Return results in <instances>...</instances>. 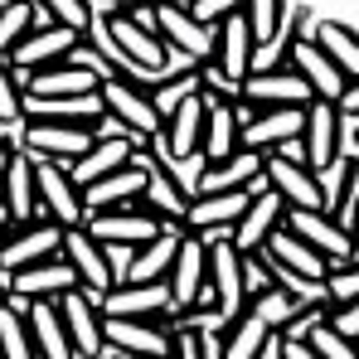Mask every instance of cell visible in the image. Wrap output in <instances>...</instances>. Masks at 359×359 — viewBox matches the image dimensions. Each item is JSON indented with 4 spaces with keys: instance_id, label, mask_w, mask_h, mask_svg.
Here are the masks:
<instances>
[{
    "instance_id": "obj_14",
    "label": "cell",
    "mask_w": 359,
    "mask_h": 359,
    "mask_svg": "<svg viewBox=\"0 0 359 359\" xmlns=\"http://www.w3.org/2000/svg\"><path fill=\"white\" fill-rule=\"evenodd\" d=\"M59 311H63V325L73 335V350L78 359H107V316H102V301L83 287L63 292L59 297Z\"/></svg>"
},
{
    "instance_id": "obj_35",
    "label": "cell",
    "mask_w": 359,
    "mask_h": 359,
    "mask_svg": "<svg viewBox=\"0 0 359 359\" xmlns=\"http://www.w3.org/2000/svg\"><path fill=\"white\" fill-rule=\"evenodd\" d=\"M29 325H34L39 359H78L73 335H68V325H63L59 301H34V306H29Z\"/></svg>"
},
{
    "instance_id": "obj_2",
    "label": "cell",
    "mask_w": 359,
    "mask_h": 359,
    "mask_svg": "<svg viewBox=\"0 0 359 359\" xmlns=\"http://www.w3.org/2000/svg\"><path fill=\"white\" fill-rule=\"evenodd\" d=\"M151 5V20L170 49V59L180 63H209L214 59V44H219V29L209 20L194 15V5H180V0H146Z\"/></svg>"
},
{
    "instance_id": "obj_55",
    "label": "cell",
    "mask_w": 359,
    "mask_h": 359,
    "mask_svg": "<svg viewBox=\"0 0 359 359\" xmlns=\"http://www.w3.org/2000/svg\"><path fill=\"white\" fill-rule=\"evenodd\" d=\"M267 359H282V350H277V355H267Z\"/></svg>"
},
{
    "instance_id": "obj_39",
    "label": "cell",
    "mask_w": 359,
    "mask_h": 359,
    "mask_svg": "<svg viewBox=\"0 0 359 359\" xmlns=\"http://www.w3.org/2000/svg\"><path fill=\"white\" fill-rule=\"evenodd\" d=\"M39 10L49 15V25H63V29H73V34H97V5L93 0H39Z\"/></svg>"
},
{
    "instance_id": "obj_54",
    "label": "cell",
    "mask_w": 359,
    "mask_h": 359,
    "mask_svg": "<svg viewBox=\"0 0 359 359\" xmlns=\"http://www.w3.org/2000/svg\"><path fill=\"white\" fill-rule=\"evenodd\" d=\"M180 5H199V0H180Z\"/></svg>"
},
{
    "instance_id": "obj_38",
    "label": "cell",
    "mask_w": 359,
    "mask_h": 359,
    "mask_svg": "<svg viewBox=\"0 0 359 359\" xmlns=\"http://www.w3.org/2000/svg\"><path fill=\"white\" fill-rule=\"evenodd\" d=\"M243 15H248V25H252V39H257V49H272V44L282 39L287 20H292L287 0H243Z\"/></svg>"
},
{
    "instance_id": "obj_33",
    "label": "cell",
    "mask_w": 359,
    "mask_h": 359,
    "mask_svg": "<svg viewBox=\"0 0 359 359\" xmlns=\"http://www.w3.org/2000/svg\"><path fill=\"white\" fill-rule=\"evenodd\" d=\"M180 248H184V229H165L161 238L136 248L126 282H170V272H175V262H180Z\"/></svg>"
},
{
    "instance_id": "obj_43",
    "label": "cell",
    "mask_w": 359,
    "mask_h": 359,
    "mask_svg": "<svg viewBox=\"0 0 359 359\" xmlns=\"http://www.w3.org/2000/svg\"><path fill=\"white\" fill-rule=\"evenodd\" d=\"M325 297H330V306H350V301H359V257H355V262L330 267V277H325Z\"/></svg>"
},
{
    "instance_id": "obj_40",
    "label": "cell",
    "mask_w": 359,
    "mask_h": 359,
    "mask_svg": "<svg viewBox=\"0 0 359 359\" xmlns=\"http://www.w3.org/2000/svg\"><path fill=\"white\" fill-rule=\"evenodd\" d=\"M325 189H330V214L345 224L350 209H355V199H359V156H340V165L330 170Z\"/></svg>"
},
{
    "instance_id": "obj_48",
    "label": "cell",
    "mask_w": 359,
    "mask_h": 359,
    "mask_svg": "<svg viewBox=\"0 0 359 359\" xmlns=\"http://www.w3.org/2000/svg\"><path fill=\"white\" fill-rule=\"evenodd\" d=\"M345 229H350V238H355V248H359V199H355V209H350V219H345Z\"/></svg>"
},
{
    "instance_id": "obj_28",
    "label": "cell",
    "mask_w": 359,
    "mask_h": 359,
    "mask_svg": "<svg viewBox=\"0 0 359 359\" xmlns=\"http://www.w3.org/2000/svg\"><path fill=\"white\" fill-rule=\"evenodd\" d=\"M146 184H151V165H146V156H136L131 165H121L117 175H107V180H97V184L83 189L88 219H93V214H112V209H131V204L146 194Z\"/></svg>"
},
{
    "instance_id": "obj_23",
    "label": "cell",
    "mask_w": 359,
    "mask_h": 359,
    "mask_svg": "<svg viewBox=\"0 0 359 359\" xmlns=\"http://www.w3.org/2000/svg\"><path fill=\"white\" fill-rule=\"evenodd\" d=\"M141 156V141L136 136H126V131H117L112 121L97 131V141H93V151L83 156V161H73V180L88 189V184H97V180L117 175L121 165H131Z\"/></svg>"
},
{
    "instance_id": "obj_3",
    "label": "cell",
    "mask_w": 359,
    "mask_h": 359,
    "mask_svg": "<svg viewBox=\"0 0 359 359\" xmlns=\"http://www.w3.org/2000/svg\"><path fill=\"white\" fill-rule=\"evenodd\" d=\"M97 97H102V112H107V121H112L117 131L136 136L141 146L161 141V131H165V112L156 107V97L146 93V83H131V78H107Z\"/></svg>"
},
{
    "instance_id": "obj_47",
    "label": "cell",
    "mask_w": 359,
    "mask_h": 359,
    "mask_svg": "<svg viewBox=\"0 0 359 359\" xmlns=\"http://www.w3.org/2000/svg\"><path fill=\"white\" fill-rule=\"evenodd\" d=\"M340 112H345L350 121H359V78L350 83V88H345V97H340Z\"/></svg>"
},
{
    "instance_id": "obj_49",
    "label": "cell",
    "mask_w": 359,
    "mask_h": 359,
    "mask_svg": "<svg viewBox=\"0 0 359 359\" xmlns=\"http://www.w3.org/2000/svg\"><path fill=\"white\" fill-rule=\"evenodd\" d=\"M15 146H20V141H15V136H10V126L0 121V151H15Z\"/></svg>"
},
{
    "instance_id": "obj_34",
    "label": "cell",
    "mask_w": 359,
    "mask_h": 359,
    "mask_svg": "<svg viewBox=\"0 0 359 359\" xmlns=\"http://www.w3.org/2000/svg\"><path fill=\"white\" fill-rule=\"evenodd\" d=\"M29 306L34 301L5 297V306H0V359H39L34 325H29Z\"/></svg>"
},
{
    "instance_id": "obj_18",
    "label": "cell",
    "mask_w": 359,
    "mask_h": 359,
    "mask_svg": "<svg viewBox=\"0 0 359 359\" xmlns=\"http://www.w3.org/2000/svg\"><path fill=\"white\" fill-rule=\"evenodd\" d=\"M257 189H219V194H194L189 214H184V233L194 238H219V233H233L248 214Z\"/></svg>"
},
{
    "instance_id": "obj_4",
    "label": "cell",
    "mask_w": 359,
    "mask_h": 359,
    "mask_svg": "<svg viewBox=\"0 0 359 359\" xmlns=\"http://www.w3.org/2000/svg\"><path fill=\"white\" fill-rule=\"evenodd\" d=\"M141 156H146V165H151V184H146L141 204H146L151 214H161L170 229H184V214H189V204H194V184H184L180 161L161 146V141L141 146Z\"/></svg>"
},
{
    "instance_id": "obj_8",
    "label": "cell",
    "mask_w": 359,
    "mask_h": 359,
    "mask_svg": "<svg viewBox=\"0 0 359 359\" xmlns=\"http://www.w3.org/2000/svg\"><path fill=\"white\" fill-rule=\"evenodd\" d=\"M267 189H277L292 209H325L330 214V189H325V175H316L297 151H272L267 156Z\"/></svg>"
},
{
    "instance_id": "obj_19",
    "label": "cell",
    "mask_w": 359,
    "mask_h": 359,
    "mask_svg": "<svg viewBox=\"0 0 359 359\" xmlns=\"http://www.w3.org/2000/svg\"><path fill=\"white\" fill-rule=\"evenodd\" d=\"M219 189H267V156L238 151V156H224V161H199L194 194H219Z\"/></svg>"
},
{
    "instance_id": "obj_44",
    "label": "cell",
    "mask_w": 359,
    "mask_h": 359,
    "mask_svg": "<svg viewBox=\"0 0 359 359\" xmlns=\"http://www.w3.org/2000/svg\"><path fill=\"white\" fill-rule=\"evenodd\" d=\"M330 325L359 345V301H350V306H330Z\"/></svg>"
},
{
    "instance_id": "obj_36",
    "label": "cell",
    "mask_w": 359,
    "mask_h": 359,
    "mask_svg": "<svg viewBox=\"0 0 359 359\" xmlns=\"http://www.w3.org/2000/svg\"><path fill=\"white\" fill-rule=\"evenodd\" d=\"M311 39H316V44L335 59V68L355 83V78H359V29H355V25H345V20H316Z\"/></svg>"
},
{
    "instance_id": "obj_22",
    "label": "cell",
    "mask_w": 359,
    "mask_h": 359,
    "mask_svg": "<svg viewBox=\"0 0 359 359\" xmlns=\"http://www.w3.org/2000/svg\"><path fill=\"white\" fill-rule=\"evenodd\" d=\"M306 112L311 107H267V112H252L243 126V151H287L306 136Z\"/></svg>"
},
{
    "instance_id": "obj_45",
    "label": "cell",
    "mask_w": 359,
    "mask_h": 359,
    "mask_svg": "<svg viewBox=\"0 0 359 359\" xmlns=\"http://www.w3.org/2000/svg\"><path fill=\"white\" fill-rule=\"evenodd\" d=\"M238 10H243V0H199V5H194V15L209 20V25H219V20L238 15Z\"/></svg>"
},
{
    "instance_id": "obj_25",
    "label": "cell",
    "mask_w": 359,
    "mask_h": 359,
    "mask_svg": "<svg viewBox=\"0 0 359 359\" xmlns=\"http://www.w3.org/2000/svg\"><path fill=\"white\" fill-rule=\"evenodd\" d=\"M204 131H209V97L194 93V97H184L175 112L165 117L161 146H165L175 161H204Z\"/></svg>"
},
{
    "instance_id": "obj_27",
    "label": "cell",
    "mask_w": 359,
    "mask_h": 359,
    "mask_svg": "<svg viewBox=\"0 0 359 359\" xmlns=\"http://www.w3.org/2000/svg\"><path fill=\"white\" fill-rule=\"evenodd\" d=\"M170 297H175V311L209 306V243L194 238V233H184L180 262L170 272Z\"/></svg>"
},
{
    "instance_id": "obj_6",
    "label": "cell",
    "mask_w": 359,
    "mask_h": 359,
    "mask_svg": "<svg viewBox=\"0 0 359 359\" xmlns=\"http://www.w3.org/2000/svg\"><path fill=\"white\" fill-rule=\"evenodd\" d=\"M345 136H350V117L340 112V102H311L306 136H301L292 151H297L316 175H330L340 165V156H345Z\"/></svg>"
},
{
    "instance_id": "obj_16",
    "label": "cell",
    "mask_w": 359,
    "mask_h": 359,
    "mask_svg": "<svg viewBox=\"0 0 359 359\" xmlns=\"http://www.w3.org/2000/svg\"><path fill=\"white\" fill-rule=\"evenodd\" d=\"M287 233H297L301 243H311V248H316L330 267L355 262V257H359L350 229H345L335 214H325V209H292V214H287Z\"/></svg>"
},
{
    "instance_id": "obj_7",
    "label": "cell",
    "mask_w": 359,
    "mask_h": 359,
    "mask_svg": "<svg viewBox=\"0 0 359 359\" xmlns=\"http://www.w3.org/2000/svg\"><path fill=\"white\" fill-rule=\"evenodd\" d=\"M93 141H97L93 126L49 121V117H34V112L20 121V151H29L34 161H63V165H73V161H83L93 151Z\"/></svg>"
},
{
    "instance_id": "obj_21",
    "label": "cell",
    "mask_w": 359,
    "mask_h": 359,
    "mask_svg": "<svg viewBox=\"0 0 359 359\" xmlns=\"http://www.w3.org/2000/svg\"><path fill=\"white\" fill-rule=\"evenodd\" d=\"M102 316H121V320H170L175 316V297L170 282H121L102 297Z\"/></svg>"
},
{
    "instance_id": "obj_31",
    "label": "cell",
    "mask_w": 359,
    "mask_h": 359,
    "mask_svg": "<svg viewBox=\"0 0 359 359\" xmlns=\"http://www.w3.org/2000/svg\"><path fill=\"white\" fill-rule=\"evenodd\" d=\"M78 39H83V34H73V29H63V25H39V29H34V34L10 54V63L29 78V73H39V68H49V63L73 59Z\"/></svg>"
},
{
    "instance_id": "obj_52",
    "label": "cell",
    "mask_w": 359,
    "mask_h": 359,
    "mask_svg": "<svg viewBox=\"0 0 359 359\" xmlns=\"http://www.w3.org/2000/svg\"><path fill=\"white\" fill-rule=\"evenodd\" d=\"M93 5H102V10H117V5H131V0H93Z\"/></svg>"
},
{
    "instance_id": "obj_17",
    "label": "cell",
    "mask_w": 359,
    "mask_h": 359,
    "mask_svg": "<svg viewBox=\"0 0 359 359\" xmlns=\"http://www.w3.org/2000/svg\"><path fill=\"white\" fill-rule=\"evenodd\" d=\"M243 102L252 112H267V107H311V88L301 83L297 68L287 63H267V68H252V78L243 83Z\"/></svg>"
},
{
    "instance_id": "obj_50",
    "label": "cell",
    "mask_w": 359,
    "mask_h": 359,
    "mask_svg": "<svg viewBox=\"0 0 359 359\" xmlns=\"http://www.w3.org/2000/svg\"><path fill=\"white\" fill-rule=\"evenodd\" d=\"M20 151V146H15ZM15 151H0V184H5V170H10V161H15Z\"/></svg>"
},
{
    "instance_id": "obj_12",
    "label": "cell",
    "mask_w": 359,
    "mask_h": 359,
    "mask_svg": "<svg viewBox=\"0 0 359 359\" xmlns=\"http://www.w3.org/2000/svg\"><path fill=\"white\" fill-rule=\"evenodd\" d=\"M63 262L73 267L78 287H83V292H93L97 301L117 287V267H112L107 243H97L88 229H68V233H63Z\"/></svg>"
},
{
    "instance_id": "obj_11",
    "label": "cell",
    "mask_w": 359,
    "mask_h": 359,
    "mask_svg": "<svg viewBox=\"0 0 359 359\" xmlns=\"http://www.w3.org/2000/svg\"><path fill=\"white\" fill-rule=\"evenodd\" d=\"M63 224L54 219H34V224H15L0 233V262L5 272H20V267H34V262H49L63 252Z\"/></svg>"
},
{
    "instance_id": "obj_26",
    "label": "cell",
    "mask_w": 359,
    "mask_h": 359,
    "mask_svg": "<svg viewBox=\"0 0 359 359\" xmlns=\"http://www.w3.org/2000/svg\"><path fill=\"white\" fill-rule=\"evenodd\" d=\"M287 214H292V204L277 189H257L252 204H248V214H243V224L233 229V243H238L243 252H262L267 243L287 229Z\"/></svg>"
},
{
    "instance_id": "obj_24",
    "label": "cell",
    "mask_w": 359,
    "mask_h": 359,
    "mask_svg": "<svg viewBox=\"0 0 359 359\" xmlns=\"http://www.w3.org/2000/svg\"><path fill=\"white\" fill-rule=\"evenodd\" d=\"M219 29V44H214V68L224 73V78H233V83H248L252 78V68H257V39H252V25H248V15H229V20H219L214 25Z\"/></svg>"
},
{
    "instance_id": "obj_51",
    "label": "cell",
    "mask_w": 359,
    "mask_h": 359,
    "mask_svg": "<svg viewBox=\"0 0 359 359\" xmlns=\"http://www.w3.org/2000/svg\"><path fill=\"white\" fill-rule=\"evenodd\" d=\"M5 229H15V219H10V209H5V199H0V233Z\"/></svg>"
},
{
    "instance_id": "obj_53",
    "label": "cell",
    "mask_w": 359,
    "mask_h": 359,
    "mask_svg": "<svg viewBox=\"0 0 359 359\" xmlns=\"http://www.w3.org/2000/svg\"><path fill=\"white\" fill-rule=\"evenodd\" d=\"M350 126H355V156H359V121H350Z\"/></svg>"
},
{
    "instance_id": "obj_42",
    "label": "cell",
    "mask_w": 359,
    "mask_h": 359,
    "mask_svg": "<svg viewBox=\"0 0 359 359\" xmlns=\"http://www.w3.org/2000/svg\"><path fill=\"white\" fill-rule=\"evenodd\" d=\"M306 340L316 345V355H320V359H359V345L350 340V335H340L330 320H320V325H316Z\"/></svg>"
},
{
    "instance_id": "obj_10",
    "label": "cell",
    "mask_w": 359,
    "mask_h": 359,
    "mask_svg": "<svg viewBox=\"0 0 359 359\" xmlns=\"http://www.w3.org/2000/svg\"><path fill=\"white\" fill-rule=\"evenodd\" d=\"M39 214L63 224V229H83L88 224V199H83V184L73 180V165L39 161Z\"/></svg>"
},
{
    "instance_id": "obj_15",
    "label": "cell",
    "mask_w": 359,
    "mask_h": 359,
    "mask_svg": "<svg viewBox=\"0 0 359 359\" xmlns=\"http://www.w3.org/2000/svg\"><path fill=\"white\" fill-rule=\"evenodd\" d=\"M88 233L97 243H107V248H146L151 238H161L170 224L161 219V214H151L141 199L131 204V209H112V214H93L88 224H83Z\"/></svg>"
},
{
    "instance_id": "obj_1",
    "label": "cell",
    "mask_w": 359,
    "mask_h": 359,
    "mask_svg": "<svg viewBox=\"0 0 359 359\" xmlns=\"http://www.w3.org/2000/svg\"><path fill=\"white\" fill-rule=\"evenodd\" d=\"M97 34H102V39L117 49V59L131 63L141 78H161V73H170V49H165V39H161V29H156L151 15H136L131 5L102 10Z\"/></svg>"
},
{
    "instance_id": "obj_13",
    "label": "cell",
    "mask_w": 359,
    "mask_h": 359,
    "mask_svg": "<svg viewBox=\"0 0 359 359\" xmlns=\"http://www.w3.org/2000/svg\"><path fill=\"white\" fill-rule=\"evenodd\" d=\"M267 252V262H272V272H277V282L282 287H325V277H330V262L311 248V243H301L297 233H277V238L262 248Z\"/></svg>"
},
{
    "instance_id": "obj_46",
    "label": "cell",
    "mask_w": 359,
    "mask_h": 359,
    "mask_svg": "<svg viewBox=\"0 0 359 359\" xmlns=\"http://www.w3.org/2000/svg\"><path fill=\"white\" fill-rule=\"evenodd\" d=\"M282 359H320L311 340H282Z\"/></svg>"
},
{
    "instance_id": "obj_41",
    "label": "cell",
    "mask_w": 359,
    "mask_h": 359,
    "mask_svg": "<svg viewBox=\"0 0 359 359\" xmlns=\"http://www.w3.org/2000/svg\"><path fill=\"white\" fill-rule=\"evenodd\" d=\"M29 117V93H25V73L10 59H0V121L5 126H20Z\"/></svg>"
},
{
    "instance_id": "obj_29",
    "label": "cell",
    "mask_w": 359,
    "mask_h": 359,
    "mask_svg": "<svg viewBox=\"0 0 359 359\" xmlns=\"http://www.w3.org/2000/svg\"><path fill=\"white\" fill-rule=\"evenodd\" d=\"M0 199H5V209H10L15 224L44 219V214H39V161H34L29 151H15V161H10V170H5V184H0Z\"/></svg>"
},
{
    "instance_id": "obj_32",
    "label": "cell",
    "mask_w": 359,
    "mask_h": 359,
    "mask_svg": "<svg viewBox=\"0 0 359 359\" xmlns=\"http://www.w3.org/2000/svg\"><path fill=\"white\" fill-rule=\"evenodd\" d=\"M277 350H282V335L267 320H257L252 311H243L238 320H229V330H224V359H267Z\"/></svg>"
},
{
    "instance_id": "obj_37",
    "label": "cell",
    "mask_w": 359,
    "mask_h": 359,
    "mask_svg": "<svg viewBox=\"0 0 359 359\" xmlns=\"http://www.w3.org/2000/svg\"><path fill=\"white\" fill-rule=\"evenodd\" d=\"M39 29V0H0V59H10Z\"/></svg>"
},
{
    "instance_id": "obj_5",
    "label": "cell",
    "mask_w": 359,
    "mask_h": 359,
    "mask_svg": "<svg viewBox=\"0 0 359 359\" xmlns=\"http://www.w3.org/2000/svg\"><path fill=\"white\" fill-rule=\"evenodd\" d=\"M209 243V306L224 316V320H238L248 311V252H243L233 233H219V238H204Z\"/></svg>"
},
{
    "instance_id": "obj_30",
    "label": "cell",
    "mask_w": 359,
    "mask_h": 359,
    "mask_svg": "<svg viewBox=\"0 0 359 359\" xmlns=\"http://www.w3.org/2000/svg\"><path fill=\"white\" fill-rule=\"evenodd\" d=\"M78 287V277H73V267L59 257H49V262H34V267H20V272H10V297L20 301H59L63 292H73Z\"/></svg>"
},
{
    "instance_id": "obj_56",
    "label": "cell",
    "mask_w": 359,
    "mask_h": 359,
    "mask_svg": "<svg viewBox=\"0 0 359 359\" xmlns=\"http://www.w3.org/2000/svg\"><path fill=\"white\" fill-rule=\"evenodd\" d=\"M107 359H121V355H107Z\"/></svg>"
},
{
    "instance_id": "obj_20",
    "label": "cell",
    "mask_w": 359,
    "mask_h": 359,
    "mask_svg": "<svg viewBox=\"0 0 359 359\" xmlns=\"http://www.w3.org/2000/svg\"><path fill=\"white\" fill-rule=\"evenodd\" d=\"M175 335L165 320H121L107 316V355L121 359H170Z\"/></svg>"
},
{
    "instance_id": "obj_9",
    "label": "cell",
    "mask_w": 359,
    "mask_h": 359,
    "mask_svg": "<svg viewBox=\"0 0 359 359\" xmlns=\"http://www.w3.org/2000/svg\"><path fill=\"white\" fill-rule=\"evenodd\" d=\"M102 83L107 78L97 68H88L78 59H63V63H49V68L29 73L25 93H29V102H78V97H97Z\"/></svg>"
}]
</instances>
